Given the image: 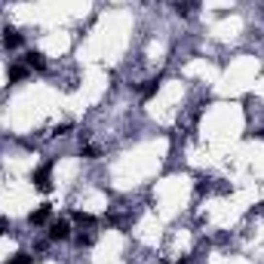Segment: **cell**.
<instances>
[{"label": "cell", "instance_id": "obj_5", "mask_svg": "<svg viewBox=\"0 0 264 264\" xmlns=\"http://www.w3.org/2000/svg\"><path fill=\"white\" fill-rule=\"evenodd\" d=\"M25 62H28V68H37V71H40V68L46 65L40 53H28V55H25Z\"/></svg>", "mask_w": 264, "mask_h": 264}, {"label": "cell", "instance_id": "obj_6", "mask_svg": "<svg viewBox=\"0 0 264 264\" xmlns=\"http://www.w3.org/2000/svg\"><path fill=\"white\" fill-rule=\"evenodd\" d=\"M46 218H50V206H43V209H37V212H31V224H43Z\"/></svg>", "mask_w": 264, "mask_h": 264}, {"label": "cell", "instance_id": "obj_9", "mask_svg": "<svg viewBox=\"0 0 264 264\" xmlns=\"http://www.w3.org/2000/svg\"><path fill=\"white\" fill-rule=\"evenodd\" d=\"M3 230H6V224H3V221H0V233H3Z\"/></svg>", "mask_w": 264, "mask_h": 264}, {"label": "cell", "instance_id": "obj_4", "mask_svg": "<svg viewBox=\"0 0 264 264\" xmlns=\"http://www.w3.org/2000/svg\"><path fill=\"white\" fill-rule=\"evenodd\" d=\"M25 77H28V68L25 65H13V68H9V80H13V83L25 80Z\"/></svg>", "mask_w": 264, "mask_h": 264}, {"label": "cell", "instance_id": "obj_3", "mask_svg": "<svg viewBox=\"0 0 264 264\" xmlns=\"http://www.w3.org/2000/svg\"><path fill=\"white\" fill-rule=\"evenodd\" d=\"M18 43H22V34L13 31V28H6V31H3V46H6V50H16Z\"/></svg>", "mask_w": 264, "mask_h": 264}, {"label": "cell", "instance_id": "obj_7", "mask_svg": "<svg viewBox=\"0 0 264 264\" xmlns=\"http://www.w3.org/2000/svg\"><path fill=\"white\" fill-rule=\"evenodd\" d=\"M9 264H31V255H25V252H18V255L9 261Z\"/></svg>", "mask_w": 264, "mask_h": 264}, {"label": "cell", "instance_id": "obj_1", "mask_svg": "<svg viewBox=\"0 0 264 264\" xmlns=\"http://www.w3.org/2000/svg\"><path fill=\"white\" fill-rule=\"evenodd\" d=\"M71 237V224L68 221H53L50 224V240H68Z\"/></svg>", "mask_w": 264, "mask_h": 264}, {"label": "cell", "instance_id": "obj_2", "mask_svg": "<svg viewBox=\"0 0 264 264\" xmlns=\"http://www.w3.org/2000/svg\"><path fill=\"white\" fill-rule=\"evenodd\" d=\"M34 184H37L40 191H50V188H53V184H50V166H43V169L34 172Z\"/></svg>", "mask_w": 264, "mask_h": 264}, {"label": "cell", "instance_id": "obj_8", "mask_svg": "<svg viewBox=\"0 0 264 264\" xmlns=\"http://www.w3.org/2000/svg\"><path fill=\"white\" fill-rule=\"evenodd\" d=\"M157 86H160L157 80H151V83H148V86H144V89H141V95H154V92H157Z\"/></svg>", "mask_w": 264, "mask_h": 264}]
</instances>
